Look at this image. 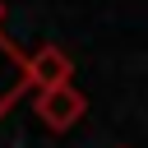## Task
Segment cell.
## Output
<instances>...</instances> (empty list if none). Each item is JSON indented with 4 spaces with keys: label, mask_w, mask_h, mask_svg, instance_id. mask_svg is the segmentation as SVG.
<instances>
[{
    "label": "cell",
    "mask_w": 148,
    "mask_h": 148,
    "mask_svg": "<svg viewBox=\"0 0 148 148\" xmlns=\"http://www.w3.org/2000/svg\"><path fill=\"white\" fill-rule=\"evenodd\" d=\"M69 74H74V60L60 51V46H37L28 60H23V79L37 88V92H46V88H60V83H69Z\"/></svg>",
    "instance_id": "2"
},
{
    "label": "cell",
    "mask_w": 148,
    "mask_h": 148,
    "mask_svg": "<svg viewBox=\"0 0 148 148\" xmlns=\"http://www.w3.org/2000/svg\"><path fill=\"white\" fill-rule=\"evenodd\" d=\"M83 111H88V97H83L74 83H60V88L37 92V120H42L46 130H56V134L74 130V125L83 120Z\"/></svg>",
    "instance_id": "1"
}]
</instances>
